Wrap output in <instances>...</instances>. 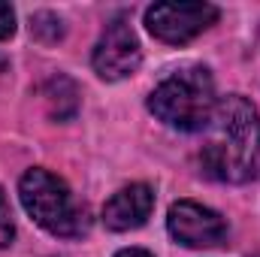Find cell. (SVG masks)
Segmentation results:
<instances>
[{"mask_svg": "<svg viewBox=\"0 0 260 257\" xmlns=\"http://www.w3.org/2000/svg\"><path fill=\"white\" fill-rule=\"evenodd\" d=\"M215 79L206 67H185L167 76L148 97V109L164 124L185 133L206 130L215 115Z\"/></svg>", "mask_w": 260, "mask_h": 257, "instance_id": "7a4b0ae2", "label": "cell"}, {"mask_svg": "<svg viewBox=\"0 0 260 257\" xmlns=\"http://www.w3.org/2000/svg\"><path fill=\"white\" fill-rule=\"evenodd\" d=\"M30 34L37 40H43V43H58L64 37V24L52 12H34L30 15Z\"/></svg>", "mask_w": 260, "mask_h": 257, "instance_id": "9c48e42d", "label": "cell"}, {"mask_svg": "<svg viewBox=\"0 0 260 257\" xmlns=\"http://www.w3.org/2000/svg\"><path fill=\"white\" fill-rule=\"evenodd\" d=\"M139 61H142V49H139V40L127 24V18L121 15L112 18L94 46V55H91L94 73L106 82H118V79L133 76Z\"/></svg>", "mask_w": 260, "mask_h": 257, "instance_id": "5b68a950", "label": "cell"}, {"mask_svg": "<svg viewBox=\"0 0 260 257\" xmlns=\"http://www.w3.org/2000/svg\"><path fill=\"white\" fill-rule=\"evenodd\" d=\"M154 209V191L148 185H127L118 194H112L103 206V224L115 233H127V230H136L148 221Z\"/></svg>", "mask_w": 260, "mask_h": 257, "instance_id": "52a82bcc", "label": "cell"}, {"mask_svg": "<svg viewBox=\"0 0 260 257\" xmlns=\"http://www.w3.org/2000/svg\"><path fill=\"white\" fill-rule=\"evenodd\" d=\"M18 197L24 212L52 236H64V239H79L88 233L91 221H88V209L73 197L70 185L61 176L34 167L21 176L18 182Z\"/></svg>", "mask_w": 260, "mask_h": 257, "instance_id": "3957f363", "label": "cell"}, {"mask_svg": "<svg viewBox=\"0 0 260 257\" xmlns=\"http://www.w3.org/2000/svg\"><path fill=\"white\" fill-rule=\"evenodd\" d=\"M115 257H151V254L142 251V248H124V251H118Z\"/></svg>", "mask_w": 260, "mask_h": 257, "instance_id": "7c38bea8", "label": "cell"}, {"mask_svg": "<svg viewBox=\"0 0 260 257\" xmlns=\"http://www.w3.org/2000/svg\"><path fill=\"white\" fill-rule=\"evenodd\" d=\"M218 21V6L212 3H154L145 9V27L154 40L182 46L200 37Z\"/></svg>", "mask_w": 260, "mask_h": 257, "instance_id": "277c9868", "label": "cell"}, {"mask_svg": "<svg viewBox=\"0 0 260 257\" xmlns=\"http://www.w3.org/2000/svg\"><path fill=\"white\" fill-rule=\"evenodd\" d=\"M167 230L176 242L188 248H215L227 239V221L215 209L194 200H179L170 206Z\"/></svg>", "mask_w": 260, "mask_h": 257, "instance_id": "8992f818", "label": "cell"}, {"mask_svg": "<svg viewBox=\"0 0 260 257\" xmlns=\"http://www.w3.org/2000/svg\"><path fill=\"white\" fill-rule=\"evenodd\" d=\"M46 103H49L52 115L58 121H64L70 115H76V109H79V91L67 76H52L46 82Z\"/></svg>", "mask_w": 260, "mask_h": 257, "instance_id": "ba28073f", "label": "cell"}, {"mask_svg": "<svg viewBox=\"0 0 260 257\" xmlns=\"http://www.w3.org/2000/svg\"><path fill=\"white\" fill-rule=\"evenodd\" d=\"M15 236V224H12V209H9V200L0 188V248H6Z\"/></svg>", "mask_w": 260, "mask_h": 257, "instance_id": "30bf717a", "label": "cell"}, {"mask_svg": "<svg viewBox=\"0 0 260 257\" xmlns=\"http://www.w3.org/2000/svg\"><path fill=\"white\" fill-rule=\"evenodd\" d=\"M15 34V12L9 3H0V40H9Z\"/></svg>", "mask_w": 260, "mask_h": 257, "instance_id": "8fae6325", "label": "cell"}, {"mask_svg": "<svg viewBox=\"0 0 260 257\" xmlns=\"http://www.w3.org/2000/svg\"><path fill=\"white\" fill-rule=\"evenodd\" d=\"M206 130H209V139L203 142V151H200V164L206 176L230 185H242L257 176L260 115L245 97L230 94L218 100L215 115Z\"/></svg>", "mask_w": 260, "mask_h": 257, "instance_id": "6da1fadb", "label": "cell"}]
</instances>
